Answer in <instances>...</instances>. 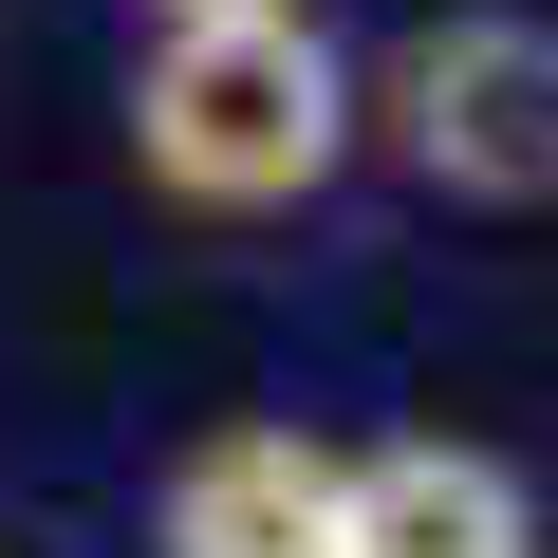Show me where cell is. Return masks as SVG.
Wrapping results in <instances>:
<instances>
[{"instance_id": "cell-1", "label": "cell", "mask_w": 558, "mask_h": 558, "mask_svg": "<svg viewBox=\"0 0 558 558\" xmlns=\"http://www.w3.org/2000/svg\"><path fill=\"white\" fill-rule=\"evenodd\" d=\"M354 168V57L317 20H168L131 57V186L168 223H299Z\"/></svg>"}, {"instance_id": "cell-2", "label": "cell", "mask_w": 558, "mask_h": 558, "mask_svg": "<svg viewBox=\"0 0 558 558\" xmlns=\"http://www.w3.org/2000/svg\"><path fill=\"white\" fill-rule=\"evenodd\" d=\"M354 149H391L428 205H558V20L447 0L354 75Z\"/></svg>"}, {"instance_id": "cell-3", "label": "cell", "mask_w": 558, "mask_h": 558, "mask_svg": "<svg viewBox=\"0 0 558 558\" xmlns=\"http://www.w3.org/2000/svg\"><path fill=\"white\" fill-rule=\"evenodd\" d=\"M149 558H354V447L299 410H223L149 465Z\"/></svg>"}, {"instance_id": "cell-4", "label": "cell", "mask_w": 558, "mask_h": 558, "mask_svg": "<svg viewBox=\"0 0 558 558\" xmlns=\"http://www.w3.org/2000/svg\"><path fill=\"white\" fill-rule=\"evenodd\" d=\"M354 558H539V484L484 428H373L354 447Z\"/></svg>"}, {"instance_id": "cell-5", "label": "cell", "mask_w": 558, "mask_h": 558, "mask_svg": "<svg viewBox=\"0 0 558 558\" xmlns=\"http://www.w3.org/2000/svg\"><path fill=\"white\" fill-rule=\"evenodd\" d=\"M131 20L168 38V20H299V0H131Z\"/></svg>"}]
</instances>
